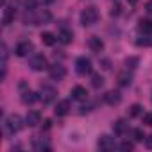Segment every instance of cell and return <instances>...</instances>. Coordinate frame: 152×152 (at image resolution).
<instances>
[{"label": "cell", "instance_id": "7a4b0ae2", "mask_svg": "<svg viewBox=\"0 0 152 152\" xmlns=\"http://www.w3.org/2000/svg\"><path fill=\"white\" fill-rule=\"evenodd\" d=\"M97 20H99V11H97V7H86V9L81 13V23H83L84 27H90V25L97 23Z\"/></svg>", "mask_w": 152, "mask_h": 152}, {"label": "cell", "instance_id": "603a6c76", "mask_svg": "<svg viewBox=\"0 0 152 152\" xmlns=\"http://www.w3.org/2000/svg\"><path fill=\"white\" fill-rule=\"evenodd\" d=\"M102 84H104V77H102L100 73H93L91 75V86L93 88H100Z\"/></svg>", "mask_w": 152, "mask_h": 152}, {"label": "cell", "instance_id": "f546056e", "mask_svg": "<svg viewBox=\"0 0 152 152\" xmlns=\"http://www.w3.org/2000/svg\"><path fill=\"white\" fill-rule=\"evenodd\" d=\"M120 9H122V7H120L118 4L113 6V9H111V16H118V15H120Z\"/></svg>", "mask_w": 152, "mask_h": 152}, {"label": "cell", "instance_id": "836d02e7", "mask_svg": "<svg viewBox=\"0 0 152 152\" xmlns=\"http://www.w3.org/2000/svg\"><path fill=\"white\" fill-rule=\"evenodd\" d=\"M145 145H147L148 148H152V136H147V138H145Z\"/></svg>", "mask_w": 152, "mask_h": 152}, {"label": "cell", "instance_id": "1f68e13d", "mask_svg": "<svg viewBox=\"0 0 152 152\" xmlns=\"http://www.w3.org/2000/svg\"><path fill=\"white\" fill-rule=\"evenodd\" d=\"M100 64H102V68H104V70H111V63H109V59H102V63H100Z\"/></svg>", "mask_w": 152, "mask_h": 152}, {"label": "cell", "instance_id": "52a82bcc", "mask_svg": "<svg viewBox=\"0 0 152 152\" xmlns=\"http://www.w3.org/2000/svg\"><path fill=\"white\" fill-rule=\"evenodd\" d=\"M97 147H99L100 150H104V152L113 150V148H115V140H113L111 136H107V134H102V136L97 140Z\"/></svg>", "mask_w": 152, "mask_h": 152}, {"label": "cell", "instance_id": "d6a6232c", "mask_svg": "<svg viewBox=\"0 0 152 152\" xmlns=\"http://www.w3.org/2000/svg\"><path fill=\"white\" fill-rule=\"evenodd\" d=\"M145 11H147L148 15H152V0H148V2H147V6H145Z\"/></svg>", "mask_w": 152, "mask_h": 152}, {"label": "cell", "instance_id": "4fadbf2b", "mask_svg": "<svg viewBox=\"0 0 152 152\" xmlns=\"http://www.w3.org/2000/svg\"><path fill=\"white\" fill-rule=\"evenodd\" d=\"M72 99L73 100H86L88 99V90L83 86H75L72 90Z\"/></svg>", "mask_w": 152, "mask_h": 152}, {"label": "cell", "instance_id": "83f0119b", "mask_svg": "<svg viewBox=\"0 0 152 152\" xmlns=\"http://www.w3.org/2000/svg\"><path fill=\"white\" fill-rule=\"evenodd\" d=\"M120 148H122V150H125V152L134 150V143H132V141H124V143L120 145Z\"/></svg>", "mask_w": 152, "mask_h": 152}, {"label": "cell", "instance_id": "d6986e66", "mask_svg": "<svg viewBox=\"0 0 152 152\" xmlns=\"http://www.w3.org/2000/svg\"><path fill=\"white\" fill-rule=\"evenodd\" d=\"M127 124H125V120H116L115 124H113V132L115 134H118V136H122L125 131H127Z\"/></svg>", "mask_w": 152, "mask_h": 152}, {"label": "cell", "instance_id": "cb8c5ba5", "mask_svg": "<svg viewBox=\"0 0 152 152\" xmlns=\"http://www.w3.org/2000/svg\"><path fill=\"white\" fill-rule=\"evenodd\" d=\"M127 115H129V118H134V116H138V115H141V106H140V104H132V106L129 107V111H127Z\"/></svg>", "mask_w": 152, "mask_h": 152}, {"label": "cell", "instance_id": "3957f363", "mask_svg": "<svg viewBox=\"0 0 152 152\" xmlns=\"http://www.w3.org/2000/svg\"><path fill=\"white\" fill-rule=\"evenodd\" d=\"M57 97V90L50 84H41V90H39V99L43 100V104H50L54 102Z\"/></svg>", "mask_w": 152, "mask_h": 152}, {"label": "cell", "instance_id": "4dcf8cb0", "mask_svg": "<svg viewBox=\"0 0 152 152\" xmlns=\"http://www.w3.org/2000/svg\"><path fill=\"white\" fill-rule=\"evenodd\" d=\"M136 43H138V45H143V47H147V45H152V39H148V38H145V39H138Z\"/></svg>", "mask_w": 152, "mask_h": 152}, {"label": "cell", "instance_id": "4316f807", "mask_svg": "<svg viewBox=\"0 0 152 152\" xmlns=\"http://www.w3.org/2000/svg\"><path fill=\"white\" fill-rule=\"evenodd\" d=\"M23 6H25L27 11H34L36 6H38V2H36V0H23Z\"/></svg>", "mask_w": 152, "mask_h": 152}, {"label": "cell", "instance_id": "484cf974", "mask_svg": "<svg viewBox=\"0 0 152 152\" xmlns=\"http://www.w3.org/2000/svg\"><path fill=\"white\" fill-rule=\"evenodd\" d=\"M138 63H140L138 57H127V59H125V66L131 68V70H134V68L138 66Z\"/></svg>", "mask_w": 152, "mask_h": 152}, {"label": "cell", "instance_id": "f1b7e54d", "mask_svg": "<svg viewBox=\"0 0 152 152\" xmlns=\"http://www.w3.org/2000/svg\"><path fill=\"white\" fill-rule=\"evenodd\" d=\"M143 124L152 127V113H145V115H143Z\"/></svg>", "mask_w": 152, "mask_h": 152}, {"label": "cell", "instance_id": "7402d4cb", "mask_svg": "<svg viewBox=\"0 0 152 152\" xmlns=\"http://www.w3.org/2000/svg\"><path fill=\"white\" fill-rule=\"evenodd\" d=\"M59 41L61 43H64V45H68V43H72V39H73V34H72V31H68V29H63L61 32H59Z\"/></svg>", "mask_w": 152, "mask_h": 152}, {"label": "cell", "instance_id": "5b68a950", "mask_svg": "<svg viewBox=\"0 0 152 152\" xmlns=\"http://www.w3.org/2000/svg\"><path fill=\"white\" fill-rule=\"evenodd\" d=\"M75 70H77V73H81V75H86V73H90L91 72V61L88 59V57H79L77 61H75Z\"/></svg>", "mask_w": 152, "mask_h": 152}, {"label": "cell", "instance_id": "5bb4252c", "mask_svg": "<svg viewBox=\"0 0 152 152\" xmlns=\"http://www.w3.org/2000/svg\"><path fill=\"white\" fill-rule=\"evenodd\" d=\"M15 16H16V11L13 7H6L4 9V16H2V23L4 25H11L15 22Z\"/></svg>", "mask_w": 152, "mask_h": 152}, {"label": "cell", "instance_id": "e575fe53", "mask_svg": "<svg viewBox=\"0 0 152 152\" xmlns=\"http://www.w3.org/2000/svg\"><path fill=\"white\" fill-rule=\"evenodd\" d=\"M50 125H52L50 120H45V122H43V127H45V129H50Z\"/></svg>", "mask_w": 152, "mask_h": 152}, {"label": "cell", "instance_id": "30bf717a", "mask_svg": "<svg viewBox=\"0 0 152 152\" xmlns=\"http://www.w3.org/2000/svg\"><path fill=\"white\" fill-rule=\"evenodd\" d=\"M104 100H106V104H109V106H118V104L122 102V95H120V91L111 90V91H107V93L104 95Z\"/></svg>", "mask_w": 152, "mask_h": 152}, {"label": "cell", "instance_id": "ffe728a7", "mask_svg": "<svg viewBox=\"0 0 152 152\" xmlns=\"http://www.w3.org/2000/svg\"><path fill=\"white\" fill-rule=\"evenodd\" d=\"M32 148L34 150H38V152H48L50 150V145L47 143V141H43V140H39V138H36L34 141H32Z\"/></svg>", "mask_w": 152, "mask_h": 152}, {"label": "cell", "instance_id": "9a60e30c", "mask_svg": "<svg viewBox=\"0 0 152 152\" xmlns=\"http://www.w3.org/2000/svg\"><path fill=\"white\" fill-rule=\"evenodd\" d=\"M138 31L143 32V34H152V20H148V18H141L140 23H138Z\"/></svg>", "mask_w": 152, "mask_h": 152}, {"label": "cell", "instance_id": "277c9868", "mask_svg": "<svg viewBox=\"0 0 152 152\" xmlns=\"http://www.w3.org/2000/svg\"><path fill=\"white\" fill-rule=\"evenodd\" d=\"M29 66L34 70V72H41L45 68H48V61L43 54H34L31 59H29Z\"/></svg>", "mask_w": 152, "mask_h": 152}, {"label": "cell", "instance_id": "44dd1931", "mask_svg": "<svg viewBox=\"0 0 152 152\" xmlns=\"http://www.w3.org/2000/svg\"><path fill=\"white\" fill-rule=\"evenodd\" d=\"M52 20V15L48 13V11H41V13H38L36 15V25H45V23H48Z\"/></svg>", "mask_w": 152, "mask_h": 152}, {"label": "cell", "instance_id": "8d00e7d4", "mask_svg": "<svg viewBox=\"0 0 152 152\" xmlns=\"http://www.w3.org/2000/svg\"><path fill=\"white\" fill-rule=\"evenodd\" d=\"M45 2H47V4H50V2H54V0H45Z\"/></svg>", "mask_w": 152, "mask_h": 152}, {"label": "cell", "instance_id": "ba28073f", "mask_svg": "<svg viewBox=\"0 0 152 152\" xmlns=\"http://www.w3.org/2000/svg\"><path fill=\"white\" fill-rule=\"evenodd\" d=\"M31 50H32V43H31L29 39H23V41H20V43L15 47V54H16L18 57H25Z\"/></svg>", "mask_w": 152, "mask_h": 152}, {"label": "cell", "instance_id": "8fae6325", "mask_svg": "<svg viewBox=\"0 0 152 152\" xmlns=\"http://www.w3.org/2000/svg\"><path fill=\"white\" fill-rule=\"evenodd\" d=\"M25 124L29 127H36L38 124H41V113L39 111H29L25 116Z\"/></svg>", "mask_w": 152, "mask_h": 152}, {"label": "cell", "instance_id": "d4e9b609", "mask_svg": "<svg viewBox=\"0 0 152 152\" xmlns=\"http://www.w3.org/2000/svg\"><path fill=\"white\" fill-rule=\"evenodd\" d=\"M145 138H147V136H145V132H143L141 129H134V131H132V140H134V141H145Z\"/></svg>", "mask_w": 152, "mask_h": 152}, {"label": "cell", "instance_id": "2e32d148", "mask_svg": "<svg viewBox=\"0 0 152 152\" xmlns=\"http://www.w3.org/2000/svg\"><path fill=\"white\" fill-rule=\"evenodd\" d=\"M36 100H38V95H36L34 91L27 90V91H23V93H22V102H23L25 106H29V104H34Z\"/></svg>", "mask_w": 152, "mask_h": 152}, {"label": "cell", "instance_id": "d590c367", "mask_svg": "<svg viewBox=\"0 0 152 152\" xmlns=\"http://www.w3.org/2000/svg\"><path fill=\"white\" fill-rule=\"evenodd\" d=\"M138 2V0H129V4H136Z\"/></svg>", "mask_w": 152, "mask_h": 152}, {"label": "cell", "instance_id": "9c48e42d", "mask_svg": "<svg viewBox=\"0 0 152 152\" xmlns=\"http://www.w3.org/2000/svg\"><path fill=\"white\" fill-rule=\"evenodd\" d=\"M88 47H90V50H91V52L100 54V52L104 50V41H102L100 38H97V36H91V38L88 39Z\"/></svg>", "mask_w": 152, "mask_h": 152}, {"label": "cell", "instance_id": "6da1fadb", "mask_svg": "<svg viewBox=\"0 0 152 152\" xmlns=\"http://www.w3.org/2000/svg\"><path fill=\"white\" fill-rule=\"evenodd\" d=\"M4 127H6V132H7V134H16V132L22 131V127H23V120H22L20 115L13 113V115H9V116L6 118Z\"/></svg>", "mask_w": 152, "mask_h": 152}, {"label": "cell", "instance_id": "ac0fdd59", "mask_svg": "<svg viewBox=\"0 0 152 152\" xmlns=\"http://www.w3.org/2000/svg\"><path fill=\"white\" fill-rule=\"evenodd\" d=\"M39 38H41V43H43V45H47V47H52V45L59 39V38H56L52 32H41V36H39Z\"/></svg>", "mask_w": 152, "mask_h": 152}, {"label": "cell", "instance_id": "e0dca14e", "mask_svg": "<svg viewBox=\"0 0 152 152\" xmlns=\"http://www.w3.org/2000/svg\"><path fill=\"white\" fill-rule=\"evenodd\" d=\"M116 81H118L120 86H129V84L132 83V75H131L129 72H122V73H118Z\"/></svg>", "mask_w": 152, "mask_h": 152}, {"label": "cell", "instance_id": "7c38bea8", "mask_svg": "<svg viewBox=\"0 0 152 152\" xmlns=\"http://www.w3.org/2000/svg\"><path fill=\"white\" fill-rule=\"evenodd\" d=\"M54 113H56V116H66V115L70 113V102H68V100L57 102L56 107H54Z\"/></svg>", "mask_w": 152, "mask_h": 152}, {"label": "cell", "instance_id": "8992f818", "mask_svg": "<svg viewBox=\"0 0 152 152\" xmlns=\"http://www.w3.org/2000/svg\"><path fill=\"white\" fill-rule=\"evenodd\" d=\"M48 75H50L52 81H61L64 75H66V68L63 64H52L48 68Z\"/></svg>", "mask_w": 152, "mask_h": 152}]
</instances>
